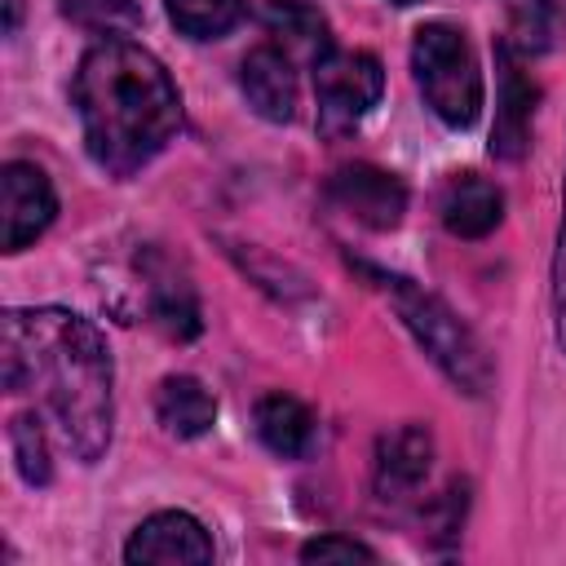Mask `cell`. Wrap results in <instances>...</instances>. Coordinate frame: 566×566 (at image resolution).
<instances>
[{"label":"cell","mask_w":566,"mask_h":566,"mask_svg":"<svg viewBox=\"0 0 566 566\" xmlns=\"http://www.w3.org/2000/svg\"><path fill=\"white\" fill-rule=\"evenodd\" d=\"M239 88H243L248 106L270 124H287L296 115V71H292L287 53L274 44H256L239 62Z\"/></svg>","instance_id":"11"},{"label":"cell","mask_w":566,"mask_h":566,"mask_svg":"<svg viewBox=\"0 0 566 566\" xmlns=\"http://www.w3.org/2000/svg\"><path fill=\"white\" fill-rule=\"evenodd\" d=\"M394 4H416V0H394Z\"/></svg>","instance_id":"24"},{"label":"cell","mask_w":566,"mask_h":566,"mask_svg":"<svg viewBox=\"0 0 566 566\" xmlns=\"http://www.w3.org/2000/svg\"><path fill=\"white\" fill-rule=\"evenodd\" d=\"M495 75H500V93H495V128H491V155L495 159H522V150L531 146V119H535V80L522 71V53L509 44V35L495 44Z\"/></svg>","instance_id":"8"},{"label":"cell","mask_w":566,"mask_h":566,"mask_svg":"<svg viewBox=\"0 0 566 566\" xmlns=\"http://www.w3.org/2000/svg\"><path fill=\"white\" fill-rule=\"evenodd\" d=\"M168 18L190 40H217L243 18V0H164Z\"/></svg>","instance_id":"17"},{"label":"cell","mask_w":566,"mask_h":566,"mask_svg":"<svg viewBox=\"0 0 566 566\" xmlns=\"http://www.w3.org/2000/svg\"><path fill=\"white\" fill-rule=\"evenodd\" d=\"M438 212L455 239H486L504 217V195L495 181H486L478 172H460L447 181Z\"/></svg>","instance_id":"12"},{"label":"cell","mask_w":566,"mask_h":566,"mask_svg":"<svg viewBox=\"0 0 566 566\" xmlns=\"http://www.w3.org/2000/svg\"><path fill=\"white\" fill-rule=\"evenodd\" d=\"M9 451H13V464L22 473L27 486H44L53 478V460H49V438L40 429V416L22 411L9 420Z\"/></svg>","instance_id":"18"},{"label":"cell","mask_w":566,"mask_h":566,"mask_svg":"<svg viewBox=\"0 0 566 566\" xmlns=\"http://www.w3.org/2000/svg\"><path fill=\"white\" fill-rule=\"evenodd\" d=\"M71 102L88 159L111 177L146 168L181 128V93L172 75L150 49L124 35H106L80 57Z\"/></svg>","instance_id":"2"},{"label":"cell","mask_w":566,"mask_h":566,"mask_svg":"<svg viewBox=\"0 0 566 566\" xmlns=\"http://www.w3.org/2000/svg\"><path fill=\"white\" fill-rule=\"evenodd\" d=\"M380 287L389 292V301H394L398 318L407 323V332L416 336V345L433 358V367H438L455 389H464V394H473V398L491 389L495 367H491L482 340L455 318V310H451L442 296H433V292H424L420 283L398 279V274H380Z\"/></svg>","instance_id":"3"},{"label":"cell","mask_w":566,"mask_h":566,"mask_svg":"<svg viewBox=\"0 0 566 566\" xmlns=\"http://www.w3.org/2000/svg\"><path fill=\"white\" fill-rule=\"evenodd\" d=\"M265 27H270V35H283L287 44L305 49L314 62L332 49L327 18L314 4H305V0H270L265 4Z\"/></svg>","instance_id":"16"},{"label":"cell","mask_w":566,"mask_h":566,"mask_svg":"<svg viewBox=\"0 0 566 566\" xmlns=\"http://www.w3.org/2000/svg\"><path fill=\"white\" fill-rule=\"evenodd\" d=\"M146 296H150V318L177 336V340H190L199 336V301H195V287L186 279H177L172 270H146Z\"/></svg>","instance_id":"15"},{"label":"cell","mask_w":566,"mask_h":566,"mask_svg":"<svg viewBox=\"0 0 566 566\" xmlns=\"http://www.w3.org/2000/svg\"><path fill=\"white\" fill-rule=\"evenodd\" d=\"M301 562H376V553L349 535H318L301 548Z\"/></svg>","instance_id":"21"},{"label":"cell","mask_w":566,"mask_h":566,"mask_svg":"<svg viewBox=\"0 0 566 566\" xmlns=\"http://www.w3.org/2000/svg\"><path fill=\"white\" fill-rule=\"evenodd\" d=\"M256 438H261L274 455L296 460V455H305L310 442H314V416H310V407H305L301 398L274 389V394H265V398L256 402Z\"/></svg>","instance_id":"13"},{"label":"cell","mask_w":566,"mask_h":566,"mask_svg":"<svg viewBox=\"0 0 566 566\" xmlns=\"http://www.w3.org/2000/svg\"><path fill=\"white\" fill-rule=\"evenodd\" d=\"M155 416L172 438H199L217 420V398L195 376H164L155 394Z\"/></svg>","instance_id":"14"},{"label":"cell","mask_w":566,"mask_h":566,"mask_svg":"<svg viewBox=\"0 0 566 566\" xmlns=\"http://www.w3.org/2000/svg\"><path fill=\"white\" fill-rule=\"evenodd\" d=\"M385 71L371 53L358 49H327L314 62V106H318V133L345 137L358 128V119L380 102Z\"/></svg>","instance_id":"5"},{"label":"cell","mask_w":566,"mask_h":566,"mask_svg":"<svg viewBox=\"0 0 566 566\" xmlns=\"http://www.w3.org/2000/svg\"><path fill=\"white\" fill-rule=\"evenodd\" d=\"M509 4V44L517 53H544L557 31V0H504Z\"/></svg>","instance_id":"19"},{"label":"cell","mask_w":566,"mask_h":566,"mask_svg":"<svg viewBox=\"0 0 566 566\" xmlns=\"http://www.w3.org/2000/svg\"><path fill=\"white\" fill-rule=\"evenodd\" d=\"M0 380L9 394L40 389L62 442L80 464H97L115 429V363L102 332L62 305L4 310Z\"/></svg>","instance_id":"1"},{"label":"cell","mask_w":566,"mask_h":566,"mask_svg":"<svg viewBox=\"0 0 566 566\" xmlns=\"http://www.w3.org/2000/svg\"><path fill=\"white\" fill-rule=\"evenodd\" d=\"M433 469V433L429 424H398L376 442V491L380 500H407Z\"/></svg>","instance_id":"10"},{"label":"cell","mask_w":566,"mask_h":566,"mask_svg":"<svg viewBox=\"0 0 566 566\" xmlns=\"http://www.w3.org/2000/svg\"><path fill=\"white\" fill-rule=\"evenodd\" d=\"M212 553L217 548L203 522L181 509L150 513L146 522H137V531L124 544V562L133 566H203L212 562Z\"/></svg>","instance_id":"6"},{"label":"cell","mask_w":566,"mask_h":566,"mask_svg":"<svg viewBox=\"0 0 566 566\" xmlns=\"http://www.w3.org/2000/svg\"><path fill=\"white\" fill-rule=\"evenodd\" d=\"M411 71L429 102V111L451 124L469 128L482 115V71L460 27L451 22H424L411 40Z\"/></svg>","instance_id":"4"},{"label":"cell","mask_w":566,"mask_h":566,"mask_svg":"<svg viewBox=\"0 0 566 566\" xmlns=\"http://www.w3.org/2000/svg\"><path fill=\"white\" fill-rule=\"evenodd\" d=\"M0 208H4V252H22L31 248L49 221L57 217V195L53 181L44 177V168L13 159L0 168Z\"/></svg>","instance_id":"7"},{"label":"cell","mask_w":566,"mask_h":566,"mask_svg":"<svg viewBox=\"0 0 566 566\" xmlns=\"http://www.w3.org/2000/svg\"><path fill=\"white\" fill-rule=\"evenodd\" d=\"M327 195H332V203L340 212H349L367 230H394L402 221V212H407V186L394 172L371 168V164L336 168Z\"/></svg>","instance_id":"9"},{"label":"cell","mask_w":566,"mask_h":566,"mask_svg":"<svg viewBox=\"0 0 566 566\" xmlns=\"http://www.w3.org/2000/svg\"><path fill=\"white\" fill-rule=\"evenodd\" d=\"M62 13L88 31H119L137 22V0H57Z\"/></svg>","instance_id":"20"},{"label":"cell","mask_w":566,"mask_h":566,"mask_svg":"<svg viewBox=\"0 0 566 566\" xmlns=\"http://www.w3.org/2000/svg\"><path fill=\"white\" fill-rule=\"evenodd\" d=\"M553 332L566 354V190H562V226H557V252H553Z\"/></svg>","instance_id":"22"},{"label":"cell","mask_w":566,"mask_h":566,"mask_svg":"<svg viewBox=\"0 0 566 566\" xmlns=\"http://www.w3.org/2000/svg\"><path fill=\"white\" fill-rule=\"evenodd\" d=\"M18 18H22V0H4V31H18Z\"/></svg>","instance_id":"23"}]
</instances>
